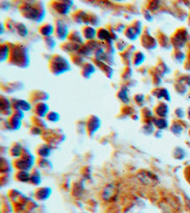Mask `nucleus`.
Instances as JSON below:
<instances>
[{
	"instance_id": "nucleus-1",
	"label": "nucleus",
	"mask_w": 190,
	"mask_h": 213,
	"mask_svg": "<svg viewBox=\"0 0 190 213\" xmlns=\"http://www.w3.org/2000/svg\"><path fill=\"white\" fill-rule=\"evenodd\" d=\"M189 117H190V110H189Z\"/></svg>"
}]
</instances>
